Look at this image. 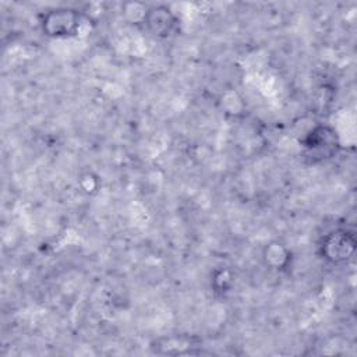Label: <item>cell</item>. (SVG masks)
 <instances>
[{
  "mask_svg": "<svg viewBox=\"0 0 357 357\" xmlns=\"http://www.w3.org/2000/svg\"><path fill=\"white\" fill-rule=\"evenodd\" d=\"M262 258L266 266L271 269H284L290 262V251L279 241H272L265 245Z\"/></svg>",
  "mask_w": 357,
  "mask_h": 357,
  "instance_id": "5",
  "label": "cell"
},
{
  "mask_svg": "<svg viewBox=\"0 0 357 357\" xmlns=\"http://www.w3.org/2000/svg\"><path fill=\"white\" fill-rule=\"evenodd\" d=\"M82 24V14L70 7H56L47 10L40 20L43 35L49 38L75 36Z\"/></svg>",
  "mask_w": 357,
  "mask_h": 357,
  "instance_id": "3",
  "label": "cell"
},
{
  "mask_svg": "<svg viewBox=\"0 0 357 357\" xmlns=\"http://www.w3.org/2000/svg\"><path fill=\"white\" fill-rule=\"evenodd\" d=\"M304 156L311 163H321L335 158L340 151L337 131L328 124H317L301 139Z\"/></svg>",
  "mask_w": 357,
  "mask_h": 357,
  "instance_id": "1",
  "label": "cell"
},
{
  "mask_svg": "<svg viewBox=\"0 0 357 357\" xmlns=\"http://www.w3.org/2000/svg\"><path fill=\"white\" fill-rule=\"evenodd\" d=\"M141 22L152 36L159 39L172 38L180 31L178 17L163 4L148 7Z\"/></svg>",
  "mask_w": 357,
  "mask_h": 357,
  "instance_id": "4",
  "label": "cell"
},
{
  "mask_svg": "<svg viewBox=\"0 0 357 357\" xmlns=\"http://www.w3.org/2000/svg\"><path fill=\"white\" fill-rule=\"evenodd\" d=\"M357 240L351 230L337 227L328 231L319 244L321 257L332 265H344L353 259Z\"/></svg>",
  "mask_w": 357,
  "mask_h": 357,
  "instance_id": "2",
  "label": "cell"
}]
</instances>
